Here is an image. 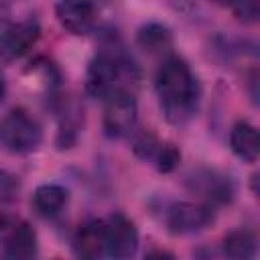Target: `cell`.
Listing matches in <instances>:
<instances>
[{"label":"cell","instance_id":"cell-1","mask_svg":"<svg viewBox=\"0 0 260 260\" xmlns=\"http://www.w3.org/2000/svg\"><path fill=\"white\" fill-rule=\"evenodd\" d=\"M154 89L160 102V110L169 124H187L199 106V81L189 63L177 55L167 57L154 77Z\"/></svg>","mask_w":260,"mask_h":260},{"label":"cell","instance_id":"cell-2","mask_svg":"<svg viewBox=\"0 0 260 260\" xmlns=\"http://www.w3.org/2000/svg\"><path fill=\"white\" fill-rule=\"evenodd\" d=\"M140 79V69L118 47H108L93 55L87 65L83 89L93 100H106L114 91H132Z\"/></svg>","mask_w":260,"mask_h":260},{"label":"cell","instance_id":"cell-3","mask_svg":"<svg viewBox=\"0 0 260 260\" xmlns=\"http://www.w3.org/2000/svg\"><path fill=\"white\" fill-rule=\"evenodd\" d=\"M43 142L41 124L22 108L10 110L0 120V146L12 154H28Z\"/></svg>","mask_w":260,"mask_h":260},{"label":"cell","instance_id":"cell-4","mask_svg":"<svg viewBox=\"0 0 260 260\" xmlns=\"http://www.w3.org/2000/svg\"><path fill=\"white\" fill-rule=\"evenodd\" d=\"M104 106V134L108 138H124L130 136L136 130V120H138V104L132 91H114L108 95Z\"/></svg>","mask_w":260,"mask_h":260},{"label":"cell","instance_id":"cell-5","mask_svg":"<svg viewBox=\"0 0 260 260\" xmlns=\"http://www.w3.org/2000/svg\"><path fill=\"white\" fill-rule=\"evenodd\" d=\"M0 244L2 254L10 260H28L37 256L39 248L37 232L14 215H0Z\"/></svg>","mask_w":260,"mask_h":260},{"label":"cell","instance_id":"cell-6","mask_svg":"<svg viewBox=\"0 0 260 260\" xmlns=\"http://www.w3.org/2000/svg\"><path fill=\"white\" fill-rule=\"evenodd\" d=\"M213 221V205L209 203H191L177 201L167 207L165 223L173 236H189L201 232Z\"/></svg>","mask_w":260,"mask_h":260},{"label":"cell","instance_id":"cell-7","mask_svg":"<svg viewBox=\"0 0 260 260\" xmlns=\"http://www.w3.org/2000/svg\"><path fill=\"white\" fill-rule=\"evenodd\" d=\"M106 234V252L108 258H130L138 248V230L122 213H114L104 219Z\"/></svg>","mask_w":260,"mask_h":260},{"label":"cell","instance_id":"cell-8","mask_svg":"<svg viewBox=\"0 0 260 260\" xmlns=\"http://www.w3.org/2000/svg\"><path fill=\"white\" fill-rule=\"evenodd\" d=\"M187 187L193 193L201 195L205 199V203H209V205H225L234 199V193H236L234 181L228 175H221V173L209 171V169L195 171L187 179Z\"/></svg>","mask_w":260,"mask_h":260},{"label":"cell","instance_id":"cell-9","mask_svg":"<svg viewBox=\"0 0 260 260\" xmlns=\"http://www.w3.org/2000/svg\"><path fill=\"white\" fill-rule=\"evenodd\" d=\"M59 24L71 35H87L98 22V6L93 0H59L55 4Z\"/></svg>","mask_w":260,"mask_h":260},{"label":"cell","instance_id":"cell-10","mask_svg":"<svg viewBox=\"0 0 260 260\" xmlns=\"http://www.w3.org/2000/svg\"><path fill=\"white\" fill-rule=\"evenodd\" d=\"M39 35H41V26L37 18H26L16 24H6L0 57H6V59L22 57L37 43Z\"/></svg>","mask_w":260,"mask_h":260},{"label":"cell","instance_id":"cell-11","mask_svg":"<svg viewBox=\"0 0 260 260\" xmlns=\"http://www.w3.org/2000/svg\"><path fill=\"white\" fill-rule=\"evenodd\" d=\"M73 250L79 258H100L106 252V234H104V219H91L73 236Z\"/></svg>","mask_w":260,"mask_h":260},{"label":"cell","instance_id":"cell-12","mask_svg":"<svg viewBox=\"0 0 260 260\" xmlns=\"http://www.w3.org/2000/svg\"><path fill=\"white\" fill-rule=\"evenodd\" d=\"M230 148L240 160L256 162L258 152H260V140H258L256 126H252L246 120L236 122L230 130Z\"/></svg>","mask_w":260,"mask_h":260},{"label":"cell","instance_id":"cell-13","mask_svg":"<svg viewBox=\"0 0 260 260\" xmlns=\"http://www.w3.org/2000/svg\"><path fill=\"white\" fill-rule=\"evenodd\" d=\"M67 189L57 185V183H45L39 185L32 193V207L41 217H55L63 211V207L67 205Z\"/></svg>","mask_w":260,"mask_h":260},{"label":"cell","instance_id":"cell-14","mask_svg":"<svg viewBox=\"0 0 260 260\" xmlns=\"http://www.w3.org/2000/svg\"><path fill=\"white\" fill-rule=\"evenodd\" d=\"M22 81L35 91H53L59 85V69L45 57H37L22 73Z\"/></svg>","mask_w":260,"mask_h":260},{"label":"cell","instance_id":"cell-15","mask_svg":"<svg viewBox=\"0 0 260 260\" xmlns=\"http://www.w3.org/2000/svg\"><path fill=\"white\" fill-rule=\"evenodd\" d=\"M136 43L142 51L150 53V55H160L167 53L173 45V35L171 30L160 24V22H148L142 24L136 32Z\"/></svg>","mask_w":260,"mask_h":260},{"label":"cell","instance_id":"cell-16","mask_svg":"<svg viewBox=\"0 0 260 260\" xmlns=\"http://www.w3.org/2000/svg\"><path fill=\"white\" fill-rule=\"evenodd\" d=\"M256 250H258V240L250 230H234L225 234L221 242L223 256L232 260H250L256 256Z\"/></svg>","mask_w":260,"mask_h":260},{"label":"cell","instance_id":"cell-17","mask_svg":"<svg viewBox=\"0 0 260 260\" xmlns=\"http://www.w3.org/2000/svg\"><path fill=\"white\" fill-rule=\"evenodd\" d=\"M61 122H59V132H57V144L59 148H69L75 138H77V132L81 128V112L77 106L73 104H63L61 108Z\"/></svg>","mask_w":260,"mask_h":260},{"label":"cell","instance_id":"cell-18","mask_svg":"<svg viewBox=\"0 0 260 260\" xmlns=\"http://www.w3.org/2000/svg\"><path fill=\"white\" fill-rule=\"evenodd\" d=\"M150 162L158 173H173L181 162V150L173 142H160Z\"/></svg>","mask_w":260,"mask_h":260},{"label":"cell","instance_id":"cell-19","mask_svg":"<svg viewBox=\"0 0 260 260\" xmlns=\"http://www.w3.org/2000/svg\"><path fill=\"white\" fill-rule=\"evenodd\" d=\"M158 144H160V140L150 130H140V132L134 130L132 132V150L142 160H152Z\"/></svg>","mask_w":260,"mask_h":260},{"label":"cell","instance_id":"cell-20","mask_svg":"<svg viewBox=\"0 0 260 260\" xmlns=\"http://www.w3.org/2000/svg\"><path fill=\"white\" fill-rule=\"evenodd\" d=\"M232 8L236 18L244 24H254L260 16V0H236Z\"/></svg>","mask_w":260,"mask_h":260},{"label":"cell","instance_id":"cell-21","mask_svg":"<svg viewBox=\"0 0 260 260\" xmlns=\"http://www.w3.org/2000/svg\"><path fill=\"white\" fill-rule=\"evenodd\" d=\"M171 4L177 12H183V14H191L197 8V0H171Z\"/></svg>","mask_w":260,"mask_h":260},{"label":"cell","instance_id":"cell-22","mask_svg":"<svg viewBox=\"0 0 260 260\" xmlns=\"http://www.w3.org/2000/svg\"><path fill=\"white\" fill-rule=\"evenodd\" d=\"M4 98H6V79H4V75L0 73V104L4 102Z\"/></svg>","mask_w":260,"mask_h":260},{"label":"cell","instance_id":"cell-23","mask_svg":"<svg viewBox=\"0 0 260 260\" xmlns=\"http://www.w3.org/2000/svg\"><path fill=\"white\" fill-rule=\"evenodd\" d=\"M211 2H213V4H217V6H223V8H232L236 0H211Z\"/></svg>","mask_w":260,"mask_h":260},{"label":"cell","instance_id":"cell-24","mask_svg":"<svg viewBox=\"0 0 260 260\" xmlns=\"http://www.w3.org/2000/svg\"><path fill=\"white\" fill-rule=\"evenodd\" d=\"M150 256H158V258H173V254L162 252V250H154V252H150V254H148V258H150Z\"/></svg>","mask_w":260,"mask_h":260},{"label":"cell","instance_id":"cell-25","mask_svg":"<svg viewBox=\"0 0 260 260\" xmlns=\"http://www.w3.org/2000/svg\"><path fill=\"white\" fill-rule=\"evenodd\" d=\"M8 22H0V49H2V39H4V30H6Z\"/></svg>","mask_w":260,"mask_h":260},{"label":"cell","instance_id":"cell-26","mask_svg":"<svg viewBox=\"0 0 260 260\" xmlns=\"http://www.w3.org/2000/svg\"><path fill=\"white\" fill-rule=\"evenodd\" d=\"M10 2H12V0H10Z\"/></svg>","mask_w":260,"mask_h":260}]
</instances>
